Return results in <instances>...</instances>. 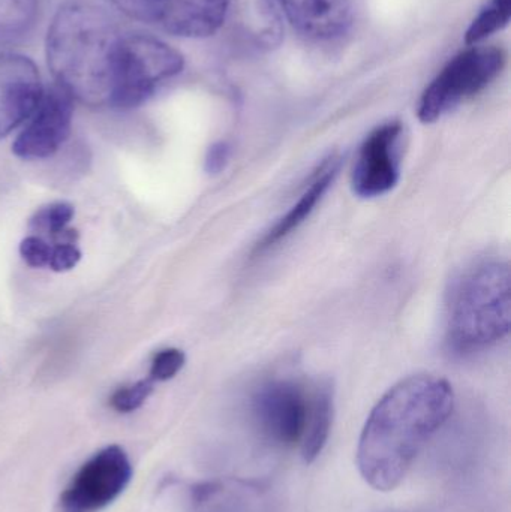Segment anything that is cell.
<instances>
[{
	"label": "cell",
	"mask_w": 511,
	"mask_h": 512,
	"mask_svg": "<svg viewBox=\"0 0 511 512\" xmlns=\"http://www.w3.org/2000/svg\"><path fill=\"white\" fill-rule=\"evenodd\" d=\"M455 394L446 379L416 375L398 382L375 405L357 447L363 480L378 492H392L414 460L453 412Z\"/></svg>",
	"instance_id": "1"
},
{
	"label": "cell",
	"mask_w": 511,
	"mask_h": 512,
	"mask_svg": "<svg viewBox=\"0 0 511 512\" xmlns=\"http://www.w3.org/2000/svg\"><path fill=\"white\" fill-rule=\"evenodd\" d=\"M123 35L104 6L92 0L62 3L45 36L56 86L87 107H110Z\"/></svg>",
	"instance_id": "2"
},
{
	"label": "cell",
	"mask_w": 511,
	"mask_h": 512,
	"mask_svg": "<svg viewBox=\"0 0 511 512\" xmlns=\"http://www.w3.org/2000/svg\"><path fill=\"white\" fill-rule=\"evenodd\" d=\"M510 267L486 261L468 270L453 288L449 303V343L471 354L503 340L510 331Z\"/></svg>",
	"instance_id": "3"
},
{
	"label": "cell",
	"mask_w": 511,
	"mask_h": 512,
	"mask_svg": "<svg viewBox=\"0 0 511 512\" xmlns=\"http://www.w3.org/2000/svg\"><path fill=\"white\" fill-rule=\"evenodd\" d=\"M185 69V57L150 33H125L117 59L110 107L132 110L149 101L162 84Z\"/></svg>",
	"instance_id": "4"
},
{
	"label": "cell",
	"mask_w": 511,
	"mask_h": 512,
	"mask_svg": "<svg viewBox=\"0 0 511 512\" xmlns=\"http://www.w3.org/2000/svg\"><path fill=\"white\" fill-rule=\"evenodd\" d=\"M506 63V51L495 45H471L456 54L423 92L417 108L420 122H438L479 95L500 77Z\"/></svg>",
	"instance_id": "5"
},
{
	"label": "cell",
	"mask_w": 511,
	"mask_h": 512,
	"mask_svg": "<svg viewBox=\"0 0 511 512\" xmlns=\"http://www.w3.org/2000/svg\"><path fill=\"white\" fill-rule=\"evenodd\" d=\"M132 478L128 454L110 445L90 457L60 496L63 512H99L116 501Z\"/></svg>",
	"instance_id": "6"
},
{
	"label": "cell",
	"mask_w": 511,
	"mask_h": 512,
	"mask_svg": "<svg viewBox=\"0 0 511 512\" xmlns=\"http://www.w3.org/2000/svg\"><path fill=\"white\" fill-rule=\"evenodd\" d=\"M312 396L294 381L278 379L264 384L252 400V412L261 435L276 447L302 445Z\"/></svg>",
	"instance_id": "7"
},
{
	"label": "cell",
	"mask_w": 511,
	"mask_h": 512,
	"mask_svg": "<svg viewBox=\"0 0 511 512\" xmlns=\"http://www.w3.org/2000/svg\"><path fill=\"white\" fill-rule=\"evenodd\" d=\"M404 137V125L398 120L378 126L366 137L351 180L357 197H381L398 185Z\"/></svg>",
	"instance_id": "8"
},
{
	"label": "cell",
	"mask_w": 511,
	"mask_h": 512,
	"mask_svg": "<svg viewBox=\"0 0 511 512\" xmlns=\"http://www.w3.org/2000/svg\"><path fill=\"white\" fill-rule=\"evenodd\" d=\"M72 117L74 99L54 84L44 90L38 107L15 138L12 152L26 161L50 158L71 135Z\"/></svg>",
	"instance_id": "9"
},
{
	"label": "cell",
	"mask_w": 511,
	"mask_h": 512,
	"mask_svg": "<svg viewBox=\"0 0 511 512\" xmlns=\"http://www.w3.org/2000/svg\"><path fill=\"white\" fill-rule=\"evenodd\" d=\"M44 90L38 66L30 57L0 51V140L27 122Z\"/></svg>",
	"instance_id": "10"
},
{
	"label": "cell",
	"mask_w": 511,
	"mask_h": 512,
	"mask_svg": "<svg viewBox=\"0 0 511 512\" xmlns=\"http://www.w3.org/2000/svg\"><path fill=\"white\" fill-rule=\"evenodd\" d=\"M291 26L311 41L342 38L353 24L351 0H275Z\"/></svg>",
	"instance_id": "11"
},
{
	"label": "cell",
	"mask_w": 511,
	"mask_h": 512,
	"mask_svg": "<svg viewBox=\"0 0 511 512\" xmlns=\"http://www.w3.org/2000/svg\"><path fill=\"white\" fill-rule=\"evenodd\" d=\"M230 5L231 0H164L156 27L177 38H209L221 29Z\"/></svg>",
	"instance_id": "12"
},
{
	"label": "cell",
	"mask_w": 511,
	"mask_h": 512,
	"mask_svg": "<svg viewBox=\"0 0 511 512\" xmlns=\"http://www.w3.org/2000/svg\"><path fill=\"white\" fill-rule=\"evenodd\" d=\"M339 168H341V158H338V156H330L329 159H326V161L317 168V171H315L314 177H312L311 183H309V188H306V191L303 192L299 201L288 210L287 215L282 216V218L273 225V228H270V230L264 234L263 239L258 243L255 251H267V249L272 248V246L281 242L285 237L290 236L294 230H297V228L311 216L317 204L323 200L324 195H326L330 186L335 182Z\"/></svg>",
	"instance_id": "13"
},
{
	"label": "cell",
	"mask_w": 511,
	"mask_h": 512,
	"mask_svg": "<svg viewBox=\"0 0 511 512\" xmlns=\"http://www.w3.org/2000/svg\"><path fill=\"white\" fill-rule=\"evenodd\" d=\"M74 207L65 201L47 204L33 213L29 221V231L33 236L41 237L51 246L78 243V231L69 227L74 219Z\"/></svg>",
	"instance_id": "14"
},
{
	"label": "cell",
	"mask_w": 511,
	"mask_h": 512,
	"mask_svg": "<svg viewBox=\"0 0 511 512\" xmlns=\"http://www.w3.org/2000/svg\"><path fill=\"white\" fill-rule=\"evenodd\" d=\"M333 423V396L329 387H321L312 394L311 414H309L308 427L303 436V460L312 463L323 453L329 441L330 430Z\"/></svg>",
	"instance_id": "15"
},
{
	"label": "cell",
	"mask_w": 511,
	"mask_h": 512,
	"mask_svg": "<svg viewBox=\"0 0 511 512\" xmlns=\"http://www.w3.org/2000/svg\"><path fill=\"white\" fill-rule=\"evenodd\" d=\"M39 0H0V45L23 41L35 29Z\"/></svg>",
	"instance_id": "16"
},
{
	"label": "cell",
	"mask_w": 511,
	"mask_h": 512,
	"mask_svg": "<svg viewBox=\"0 0 511 512\" xmlns=\"http://www.w3.org/2000/svg\"><path fill=\"white\" fill-rule=\"evenodd\" d=\"M510 17L511 0H488L465 32V44L468 47L482 44L489 36L506 29Z\"/></svg>",
	"instance_id": "17"
},
{
	"label": "cell",
	"mask_w": 511,
	"mask_h": 512,
	"mask_svg": "<svg viewBox=\"0 0 511 512\" xmlns=\"http://www.w3.org/2000/svg\"><path fill=\"white\" fill-rule=\"evenodd\" d=\"M153 391L152 379H141L135 384L120 387L114 391L110 399L111 408L120 414H129V412L137 411L144 405Z\"/></svg>",
	"instance_id": "18"
},
{
	"label": "cell",
	"mask_w": 511,
	"mask_h": 512,
	"mask_svg": "<svg viewBox=\"0 0 511 512\" xmlns=\"http://www.w3.org/2000/svg\"><path fill=\"white\" fill-rule=\"evenodd\" d=\"M164 0H111L114 8L138 23L156 26Z\"/></svg>",
	"instance_id": "19"
},
{
	"label": "cell",
	"mask_w": 511,
	"mask_h": 512,
	"mask_svg": "<svg viewBox=\"0 0 511 512\" xmlns=\"http://www.w3.org/2000/svg\"><path fill=\"white\" fill-rule=\"evenodd\" d=\"M185 354L180 349L168 348L159 351L150 367V379L155 381H170L182 370L185 364Z\"/></svg>",
	"instance_id": "20"
},
{
	"label": "cell",
	"mask_w": 511,
	"mask_h": 512,
	"mask_svg": "<svg viewBox=\"0 0 511 512\" xmlns=\"http://www.w3.org/2000/svg\"><path fill=\"white\" fill-rule=\"evenodd\" d=\"M56 246H51L41 237L27 236L20 243V255L27 265L33 268L50 267L51 258H53Z\"/></svg>",
	"instance_id": "21"
},
{
	"label": "cell",
	"mask_w": 511,
	"mask_h": 512,
	"mask_svg": "<svg viewBox=\"0 0 511 512\" xmlns=\"http://www.w3.org/2000/svg\"><path fill=\"white\" fill-rule=\"evenodd\" d=\"M230 159V146L224 141L213 144L206 155V171L209 174H219L227 167Z\"/></svg>",
	"instance_id": "22"
}]
</instances>
